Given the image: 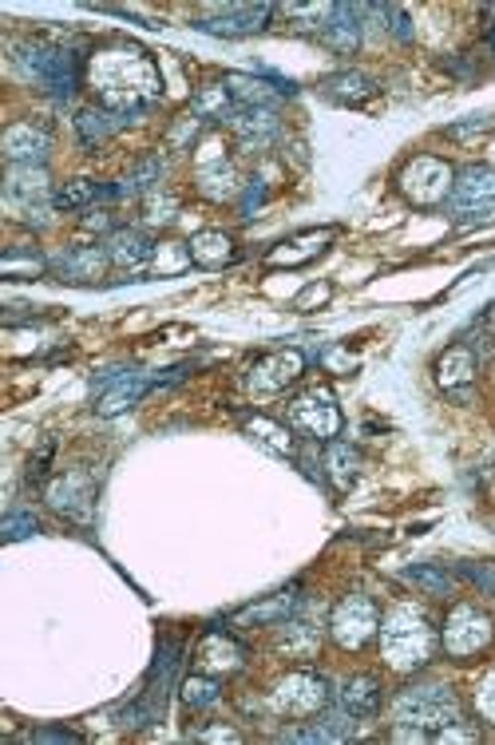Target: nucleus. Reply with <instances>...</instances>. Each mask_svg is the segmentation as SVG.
<instances>
[{
    "mask_svg": "<svg viewBox=\"0 0 495 745\" xmlns=\"http://www.w3.org/2000/svg\"><path fill=\"white\" fill-rule=\"evenodd\" d=\"M16 64L24 68L28 80H36L44 92L72 100L80 88V56L68 48H48V44H24Z\"/></svg>",
    "mask_w": 495,
    "mask_h": 745,
    "instance_id": "1",
    "label": "nucleus"
},
{
    "mask_svg": "<svg viewBox=\"0 0 495 745\" xmlns=\"http://www.w3.org/2000/svg\"><path fill=\"white\" fill-rule=\"evenodd\" d=\"M432 646H436V639H432L428 623L416 611H396L393 619L385 623V654H389V662L396 670L424 666Z\"/></svg>",
    "mask_w": 495,
    "mask_h": 745,
    "instance_id": "2",
    "label": "nucleus"
},
{
    "mask_svg": "<svg viewBox=\"0 0 495 745\" xmlns=\"http://www.w3.org/2000/svg\"><path fill=\"white\" fill-rule=\"evenodd\" d=\"M400 191L416 203V207H436L452 195V167L444 159L420 155L400 171Z\"/></svg>",
    "mask_w": 495,
    "mask_h": 745,
    "instance_id": "3",
    "label": "nucleus"
},
{
    "mask_svg": "<svg viewBox=\"0 0 495 745\" xmlns=\"http://www.w3.org/2000/svg\"><path fill=\"white\" fill-rule=\"evenodd\" d=\"M495 207V171L488 167H464L452 183V195H448V211L460 214V218H480L484 211Z\"/></svg>",
    "mask_w": 495,
    "mask_h": 745,
    "instance_id": "4",
    "label": "nucleus"
},
{
    "mask_svg": "<svg viewBox=\"0 0 495 745\" xmlns=\"http://www.w3.org/2000/svg\"><path fill=\"white\" fill-rule=\"evenodd\" d=\"M290 421L305 436H317V440H329V436L341 432V413H337L329 389H309L305 397H297L294 405H290Z\"/></svg>",
    "mask_w": 495,
    "mask_h": 745,
    "instance_id": "5",
    "label": "nucleus"
},
{
    "mask_svg": "<svg viewBox=\"0 0 495 745\" xmlns=\"http://www.w3.org/2000/svg\"><path fill=\"white\" fill-rule=\"evenodd\" d=\"M400 722H416V726H448L456 722V698L444 686H428V690H412L400 698Z\"/></svg>",
    "mask_w": 495,
    "mask_h": 745,
    "instance_id": "6",
    "label": "nucleus"
},
{
    "mask_svg": "<svg viewBox=\"0 0 495 745\" xmlns=\"http://www.w3.org/2000/svg\"><path fill=\"white\" fill-rule=\"evenodd\" d=\"M373 631H377V607L365 595H349L333 611V635H337L341 646L357 650V646H365V642L373 639Z\"/></svg>",
    "mask_w": 495,
    "mask_h": 745,
    "instance_id": "7",
    "label": "nucleus"
},
{
    "mask_svg": "<svg viewBox=\"0 0 495 745\" xmlns=\"http://www.w3.org/2000/svg\"><path fill=\"white\" fill-rule=\"evenodd\" d=\"M147 389H155V381L147 373H107V377H99L96 413L99 417H115V413L131 409Z\"/></svg>",
    "mask_w": 495,
    "mask_h": 745,
    "instance_id": "8",
    "label": "nucleus"
},
{
    "mask_svg": "<svg viewBox=\"0 0 495 745\" xmlns=\"http://www.w3.org/2000/svg\"><path fill=\"white\" fill-rule=\"evenodd\" d=\"M270 12H274L270 4H238V8H222L218 16H202L198 28H202V32H214V36H230V40H238V36L262 32L266 20H270Z\"/></svg>",
    "mask_w": 495,
    "mask_h": 745,
    "instance_id": "9",
    "label": "nucleus"
},
{
    "mask_svg": "<svg viewBox=\"0 0 495 745\" xmlns=\"http://www.w3.org/2000/svg\"><path fill=\"white\" fill-rule=\"evenodd\" d=\"M301 369H305V357H301L297 349L274 353V357H266V361L250 373V389H254V393H282L286 385H294L297 377H301Z\"/></svg>",
    "mask_w": 495,
    "mask_h": 745,
    "instance_id": "10",
    "label": "nucleus"
},
{
    "mask_svg": "<svg viewBox=\"0 0 495 745\" xmlns=\"http://www.w3.org/2000/svg\"><path fill=\"white\" fill-rule=\"evenodd\" d=\"M52 139L48 131H40L36 123H12L4 131V155L16 163V167H32V163H44Z\"/></svg>",
    "mask_w": 495,
    "mask_h": 745,
    "instance_id": "11",
    "label": "nucleus"
},
{
    "mask_svg": "<svg viewBox=\"0 0 495 745\" xmlns=\"http://www.w3.org/2000/svg\"><path fill=\"white\" fill-rule=\"evenodd\" d=\"M488 639H492V623L484 615H476L472 607H460L452 615L448 631H444V642H448L452 654H472V650H480Z\"/></svg>",
    "mask_w": 495,
    "mask_h": 745,
    "instance_id": "12",
    "label": "nucleus"
},
{
    "mask_svg": "<svg viewBox=\"0 0 495 745\" xmlns=\"http://www.w3.org/2000/svg\"><path fill=\"white\" fill-rule=\"evenodd\" d=\"M321 40H325V44H329L337 56L357 52V44H361L357 8H353V4H337V8H333V16H329V24L321 28Z\"/></svg>",
    "mask_w": 495,
    "mask_h": 745,
    "instance_id": "13",
    "label": "nucleus"
},
{
    "mask_svg": "<svg viewBox=\"0 0 495 745\" xmlns=\"http://www.w3.org/2000/svg\"><path fill=\"white\" fill-rule=\"evenodd\" d=\"M230 123H234V131L242 135L246 147H266L278 135V119H274L270 107H238Z\"/></svg>",
    "mask_w": 495,
    "mask_h": 745,
    "instance_id": "14",
    "label": "nucleus"
},
{
    "mask_svg": "<svg viewBox=\"0 0 495 745\" xmlns=\"http://www.w3.org/2000/svg\"><path fill=\"white\" fill-rule=\"evenodd\" d=\"M341 706L349 718H373L381 710V682L369 674H357L341 686Z\"/></svg>",
    "mask_w": 495,
    "mask_h": 745,
    "instance_id": "15",
    "label": "nucleus"
},
{
    "mask_svg": "<svg viewBox=\"0 0 495 745\" xmlns=\"http://www.w3.org/2000/svg\"><path fill=\"white\" fill-rule=\"evenodd\" d=\"M107 258L111 254L103 246H72L60 258V274H64V282H92V278H99V270L107 266Z\"/></svg>",
    "mask_w": 495,
    "mask_h": 745,
    "instance_id": "16",
    "label": "nucleus"
},
{
    "mask_svg": "<svg viewBox=\"0 0 495 745\" xmlns=\"http://www.w3.org/2000/svg\"><path fill=\"white\" fill-rule=\"evenodd\" d=\"M119 195H123V187H99L92 179H76V183L60 187V191L52 195V203H56V211H80V207H88V203H111V199H119Z\"/></svg>",
    "mask_w": 495,
    "mask_h": 745,
    "instance_id": "17",
    "label": "nucleus"
},
{
    "mask_svg": "<svg viewBox=\"0 0 495 745\" xmlns=\"http://www.w3.org/2000/svg\"><path fill=\"white\" fill-rule=\"evenodd\" d=\"M333 238V230H305L290 242H282L274 254H270V266H301L309 258H317L325 250V242Z\"/></svg>",
    "mask_w": 495,
    "mask_h": 745,
    "instance_id": "18",
    "label": "nucleus"
},
{
    "mask_svg": "<svg viewBox=\"0 0 495 745\" xmlns=\"http://www.w3.org/2000/svg\"><path fill=\"white\" fill-rule=\"evenodd\" d=\"M107 254H111V262H119V266L135 270V266H143V262L155 254V246L147 242V234H143V230H115V234H111V242H107Z\"/></svg>",
    "mask_w": 495,
    "mask_h": 745,
    "instance_id": "19",
    "label": "nucleus"
},
{
    "mask_svg": "<svg viewBox=\"0 0 495 745\" xmlns=\"http://www.w3.org/2000/svg\"><path fill=\"white\" fill-rule=\"evenodd\" d=\"M321 92L333 96V100H341V104H365L377 92V84L369 76H361V72H337V76L321 80Z\"/></svg>",
    "mask_w": 495,
    "mask_h": 745,
    "instance_id": "20",
    "label": "nucleus"
},
{
    "mask_svg": "<svg viewBox=\"0 0 495 745\" xmlns=\"http://www.w3.org/2000/svg\"><path fill=\"white\" fill-rule=\"evenodd\" d=\"M191 258H195L198 266L218 270V266H226L234 258V242L222 230H202V234H195V242H191Z\"/></svg>",
    "mask_w": 495,
    "mask_h": 745,
    "instance_id": "21",
    "label": "nucleus"
},
{
    "mask_svg": "<svg viewBox=\"0 0 495 745\" xmlns=\"http://www.w3.org/2000/svg\"><path fill=\"white\" fill-rule=\"evenodd\" d=\"M191 107H195L198 119H206V123H222V119L230 123V119H234V111H238V107H234V96H230V88H222V84L202 88Z\"/></svg>",
    "mask_w": 495,
    "mask_h": 745,
    "instance_id": "22",
    "label": "nucleus"
},
{
    "mask_svg": "<svg viewBox=\"0 0 495 745\" xmlns=\"http://www.w3.org/2000/svg\"><path fill=\"white\" fill-rule=\"evenodd\" d=\"M440 385L444 389H456V385H464V381H472L476 377V353L468 349V345H456V349H448L444 357H440Z\"/></svg>",
    "mask_w": 495,
    "mask_h": 745,
    "instance_id": "23",
    "label": "nucleus"
},
{
    "mask_svg": "<svg viewBox=\"0 0 495 745\" xmlns=\"http://www.w3.org/2000/svg\"><path fill=\"white\" fill-rule=\"evenodd\" d=\"M297 591H282V595H274L270 603H258V607H246L242 615H238V623H286L290 615L297 611Z\"/></svg>",
    "mask_w": 495,
    "mask_h": 745,
    "instance_id": "24",
    "label": "nucleus"
},
{
    "mask_svg": "<svg viewBox=\"0 0 495 745\" xmlns=\"http://www.w3.org/2000/svg\"><path fill=\"white\" fill-rule=\"evenodd\" d=\"M48 195V179H44V171L36 167H12L8 171V199L12 203H24V199H44Z\"/></svg>",
    "mask_w": 495,
    "mask_h": 745,
    "instance_id": "25",
    "label": "nucleus"
},
{
    "mask_svg": "<svg viewBox=\"0 0 495 745\" xmlns=\"http://www.w3.org/2000/svg\"><path fill=\"white\" fill-rule=\"evenodd\" d=\"M127 123V115H107V111H96V107H88V111H80V119H76V127H80V135H84V143L88 147H99L115 127H123Z\"/></svg>",
    "mask_w": 495,
    "mask_h": 745,
    "instance_id": "26",
    "label": "nucleus"
},
{
    "mask_svg": "<svg viewBox=\"0 0 495 745\" xmlns=\"http://www.w3.org/2000/svg\"><path fill=\"white\" fill-rule=\"evenodd\" d=\"M325 468H329V476L337 480V488H349V484L357 480L361 456H357V448H349V444H329V452H325Z\"/></svg>",
    "mask_w": 495,
    "mask_h": 745,
    "instance_id": "27",
    "label": "nucleus"
},
{
    "mask_svg": "<svg viewBox=\"0 0 495 745\" xmlns=\"http://www.w3.org/2000/svg\"><path fill=\"white\" fill-rule=\"evenodd\" d=\"M246 428H250V436H258L266 448H274V452H282V456H294V436H290V428H282L278 421H270V417H250Z\"/></svg>",
    "mask_w": 495,
    "mask_h": 745,
    "instance_id": "28",
    "label": "nucleus"
},
{
    "mask_svg": "<svg viewBox=\"0 0 495 745\" xmlns=\"http://www.w3.org/2000/svg\"><path fill=\"white\" fill-rule=\"evenodd\" d=\"M0 270H4V278H36V274L44 270V258H40L36 250L12 246V250L4 254V262H0Z\"/></svg>",
    "mask_w": 495,
    "mask_h": 745,
    "instance_id": "29",
    "label": "nucleus"
},
{
    "mask_svg": "<svg viewBox=\"0 0 495 745\" xmlns=\"http://www.w3.org/2000/svg\"><path fill=\"white\" fill-rule=\"evenodd\" d=\"M218 682L214 678H206V674H195V678H187L183 682V702L191 706V710H198V706H210V702H218Z\"/></svg>",
    "mask_w": 495,
    "mask_h": 745,
    "instance_id": "30",
    "label": "nucleus"
},
{
    "mask_svg": "<svg viewBox=\"0 0 495 745\" xmlns=\"http://www.w3.org/2000/svg\"><path fill=\"white\" fill-rule=\"evenodd\" d=\"M408 579L420 583L428 595H452V579L444 571H436V567H408Z\"/></svg>",
    "mask_w": 495,
    "mask_h": 745,
    "instance_id": "31",
    "label": "nucleus"
},
{
    "mask_svg": "<svg viewBox=\"0 0 495 745\" xmlns=\"http://www.w3.org/2000/svg\"><path fill=\"white\" fill-rule=\"evenodd\" d=\"M159 175H163V159H143L127 179H123V195L127 191H143V187H151V183H159Z\"/></svg>",
    "mask_w": 495,
    "mask_h": 745,
    "instance_id": "32",
    "label": "nucleus"
},
{
    "mask_svg": "<svg viewBox=\"0 0 495 745\" xmlns=\"http://www.w3.org/2000/svg\"><path fill=\"white\" fill-rule=\"evenodd\" d=\"M40 532V520L32 512H8L4 516V539H20V535Z\"/></svg>",
    "mask_w": 495,
    "mask_h": 745,
    "instance_id": "33",
    "label": "nucleus"
},
{
    "mask_svg": "<svg viewBox=\"0 0 495 745\" xmlns=\"http://www.w3.org/2000/svg\"><path fill=\"white\" fill-rule=\"evenodd\" d=\"M329 294H333V286H329V282H317V286H309V290H301V294H297L294 310H313V306L329 302Z\"/></svg>",
    "mask_w": 495,
    "mask_h": 745,
    "instance_id": "34",
    "label": "nucleus"
},
{
    "mask_svg": "<svg viewBox=\"0 0 495 745\" xmlns=\"http://www.w3.org/2000/svg\"><path fill=\"white\" fill-rule=\"evenodd\" d=\"M492 127V115H472L468 123H456V127H448V135L452 139H468L472 131H488Z\"/></svg>",
    "mask_w": 495,
    "mask_h": 745,
    "instance_id": "35",
    "label": "nucleus"
},
{
    "mask_svg": "<svg viewBox=\"0 0 495 745\" xmlns=\"http://www.w3.org/2000/svg\"><path fill=\"white\" fill-rule=\"evenodd\" d=\"M262 199H266V187H262V183H258V179H254V183H250V187H246V199H242V214H246V218H250V214H254V207H258V203H262Z\"/></svg>",
    "mask_w": 495,
    "mask_h": 745,
    "instance_id": "36",
    "label": "nucleus"
},
{
    "mask_svg": "<svg viewBox=\"0 0 495 745\" xmlns=\"http://www.w3.org/2000/svg\"><path fill=\"white\" fill-rule=\"evenodd\" d=\"M464 575L472 579V583H480V587H488L495 595V567H464Z\"/></svg>",
    "mask_w": 495,
    "mask_h": 745,
    "instance_id": "37",
    "label": "nucleus"
},
{
    "mask_svg": "<svg viewBox=\"0 0 495 745\" xmlns=\"http://www.w3.org/2000/svg\"><path fill=\"white\" fill-rule=\"evenodd\" d=\"M385 16H393V32L400 36V40H412V28H408V16L400 12V8H393V4H385Z\"/></svg>",
    "mask_w": 495,
    "mask_h": 745,
    "instance_id": "38",
    "label": "nucleus"
},
{
    "mask_svg": "<svg viewBox=\"0 0 495 745\" xmlns=\"http://www.w3.org/2000/svg\"><path fill=\"white\" fill-rule=\"evenodd\" d=\"M32 742H80V734H72V730H36Z\"/></svg>",
    "mask_w": 495,
    "mask_h": 745,
    "instance_id": "39",
    "label": "nucleus"
},
{
    "mask_svg": "<svg viewBox=\"0 0 495 745\" xmlns=\"http://www.w3.org/2000/svg\"><path fill=\"white\" fill-rule=\"evenodd\" d=\"M488 40H492V48H495V24L488 28Z\"/></svg>",
    "mask_w": 495,
    "mask_h": 745,
    "instance_id": "40",
    "label": "nucleus"
},
{
    "mask_svg": "<svg viewBox=\"0 0 495 745\" xmlns=\"http://www.w3.org/2000/svg\"><path fill=\"white\" fill-rule=\"evenodd\" d=\"M488 321H492V325H495V306H492V310H488Z\"/></svg>",
    "mask_w": 495,
    "mask_h": 745,
    "instance_id": "41",
    "label": "nucleus"
}]
</instances>
